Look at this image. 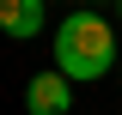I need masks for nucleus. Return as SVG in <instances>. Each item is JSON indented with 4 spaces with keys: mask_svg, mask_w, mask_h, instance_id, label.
Masks as SVG:
<instances>
[{
    "mask_svg": "<svg viewBox=\"0 0 122 115\" xmlns=\"http://www.w3.org/2000/svg\"><path fill=\"white\" fill-rule=\"evenodd\" d=\"M116 67V30L98 12H73L55 30V73H67L73 85H92Z\"/></svg>",
    "mask_w": 122,
    "mask_h": 115,
    "instance_id": "nucleus-1",
    "label": "nucleus"
},
{
    "mask_svg": "<svg viewBox=\"0 0 122 115\" xmlns=\"http://www.w3.org/2000/svg\"><path fill=\"white\" fill-rule=\"evenodd\" d=\"M25 109L30 115H67L73 109V79L67 73H37V79H25Z\"/></svg>",
    "mask_w": 122,
    "mask_h": 115,
    "instance_id": "nucleus-2",
    "label": "nucleus"
},
{
    "mask_svg": "<svg viewBox=\"0 0 122 115\" xmlns=\"http://www.w3.org/2000/svg\"><path fill=\"white\" fill-rule=\"evenodd\" d=\"M43 6L49 0H0V30L18 36V43H30V36L43 30Z\"/></svg>",
    "mask_w": 122,
    "mask_h": 115,
    "instance_id": "nucleus-3",
    "label": "nucleus"
},
{
    "mask_svg": "<svg viewBox=\"0 0 122 115\" xmlns=\"http://www.w3.org/2000/svg\"><path fill=\"white\" fill-rule=\"evenodd\" d=\"M116 18H122V0H116Z\"/></svg>",
    "mask_w": 122,
    "mask_h": 115,
    "instance_id": "nucleus-4",
    "label": "nucleus"
}]
</instances>
